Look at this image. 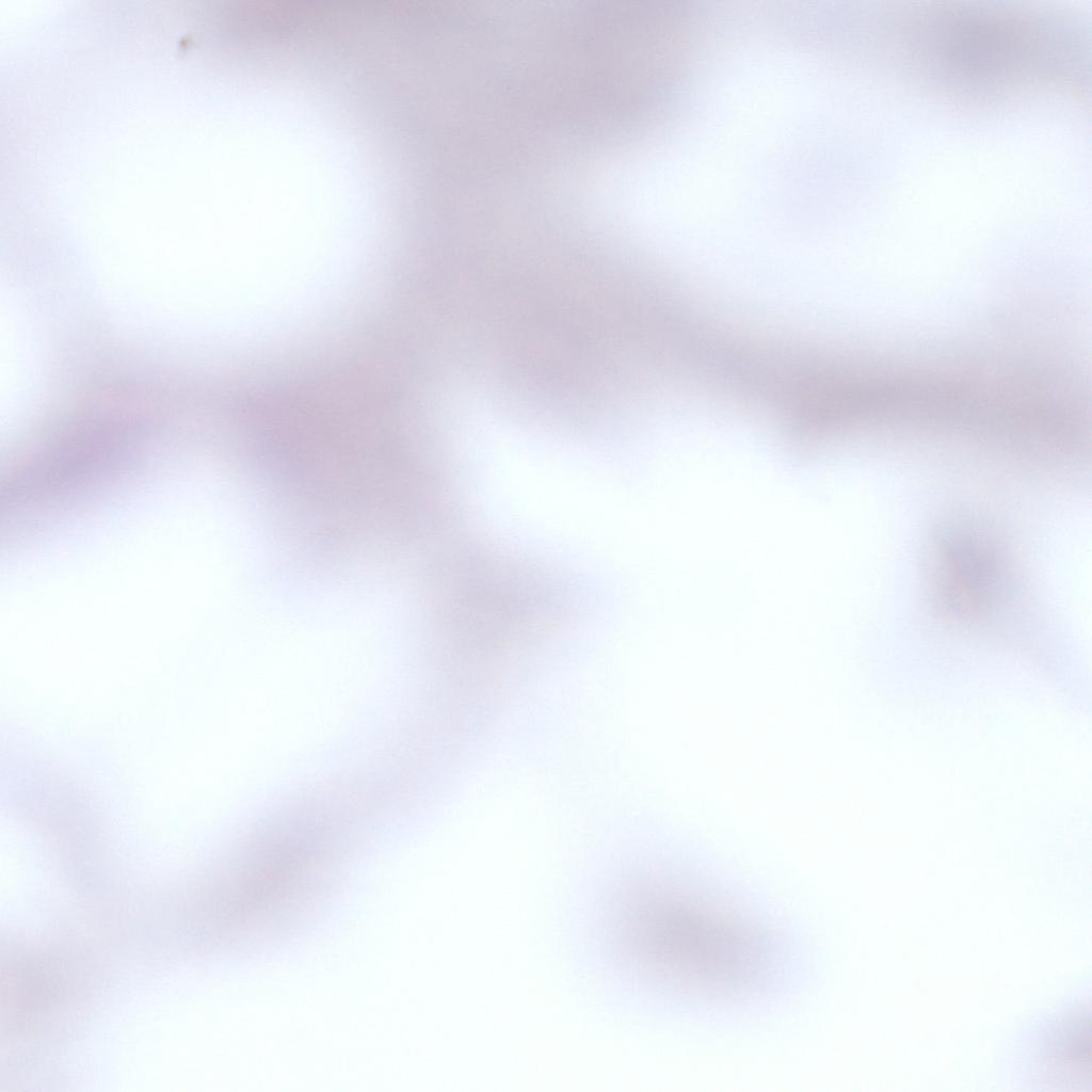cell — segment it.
I'll return each mask as SVG.
<instances>
[{
  "label": "cell",
  "instance_id": "7a4b0ae2",
  "mask_svg": "<svg viewBox=\"0 0 1092 1092\" xmlns=\"http://www.w3.org/2000/svg\"><path fill=\"white\" fill-rule=\"evenodd\" d=\"M892 67L949 100L992 103L1042 90L1082 93L1090 47L1082 27L1053 12L921 3L887 12Z\"/></svg>",
  "mask_w": 1092,
  "mask_h": 1092
},
{
  "label": "cell",
  "instance_id": "6da1fadb",
  "mask_svg": "<svg viewBox=\"0 0 1092 1092\" xmlns=\"http://www.w3.org/2000/svg\"><path fill=\"white\" fill-rule=\"evenodd\" d=\"M580 957L612 997L702 1017L771 1010L798 989L794 931L752 888L690 840L581 886Z\"/></svg>",
  "mask_w": 1092,
  "mask_h": 1092
},
{
  "label": "cell",
  "instance_id": "3957f363",
  "mask_svg": "<svg viewBox=\"0 0 1092 1092\" xmlns=\"http://www.w3.org/2000/svg\"><path fill=\"white\" fill-rule=\"evenodd\" d=\"M1025 1065L1033 1081L1083 1090L1090 1085V998L1060 1007L1031 1032Z\"/></svg>",
  "mask_w": 1092,
  "mask_h": 1092
}]
</instances>
